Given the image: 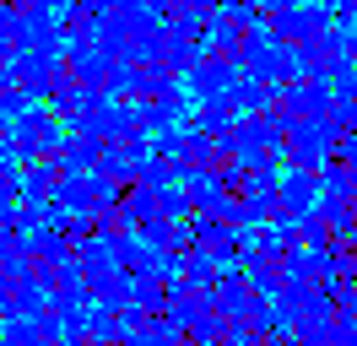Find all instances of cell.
Segmentation results:
<instances>
[{
    "mask_svg": "<svg viewBox=\"0 0 357 346\" xmlns=\"http://www.w3.org/2000/svg\"><path fill=\"white\" fill-rule=\"evenodd\" d=\"M178 82H184V76H178L168 60H146L141 65V98H178V92H184Z\"/></svg>",
    "mask_w": 357,
    "mask_h": 346,
    "instance_id": "20",
    "label": "cell"
},
{
    "mask_svg": "<svg viewBox=\"0 0 357 346\" xmlns=\"http://www.w3.org/2000/svg\"><path fill=\"white\" fill-rule=\"evenodd\" d=\"M201 43L211 49V54H222V60H238V65H244V49H249V27H238V22L227 17V11H211V27L201 33Z\"/></svg>",
    "mask_w": 357,
    "mask_h": 346,
    "instance_id": "8",
    "label": "cell"
},
{
    "mask_svg": "<svg viewBox=\"0 0 357 346\" xmlns=\"http://www.w3.org/2000/svg\"><path fill=\"white\" fill-rule=\"evenodd\" d=\"M60 179H66V168H60V157H38V163H27L22 168V200H54V190H60Z\"/></svg>",
    "mask_w": 357,
    "mask_h": 346,
    "instance_id": "10",
    "label": "cell"
},
{
    "mask_svg": "<svg viewBox=\"0 0 357 346\" xmlns=\"http://www.w3.org/2000/svg\"><path fill=\"white\" fill-rule=\"evenodd\" d=\"M276 98H282V86H271V82H255V76H244V82L233 86V98H227V103L238 108V119H244V114H271V103H276Z\"/></svg>",
    "mask_w": 357,
    "mask_h": 346,
    "instance_id": "18",
    "label": "cell"
},
{
    "mask_svg": "<svg viewBox=\"0 0 357 346\" xmlns=\"http://www.w3.org/2000/svg\"><path fill=\"white\" fill-rule=\"evenodd\" d=\"M190 125L201 130V135H211V141H222V135L238 130V108L227 103V98H211V103H195V119H190Z\"/></svg>",
    "mask_w": 357,
    "mask_h": 346,
    "instance_id": "13",
    "label": "cell"
},
{
    "mask_svg": "<svg viewBox=\"0 0 357 346\" xmlns=\"http://www.w3.org/2000/svg\"><path fill=\"white\" fill-rule=\"evenodd\" d=\"M54 119H60V114H49V108H33L27 119H17V125H11V141H17V157H22V168L44 157V135H49V125H54Z\"/></svg>",
    "mask_w": 357,
    "mask_h": 346,
    "instance_id": "9",
    "label": "cell"
},
{
    "mask_svg": "<svg viewBox=\"0 0 357 346\" xmlns=\"http://www.w3.org/2000/svg\"><path fill=\"white\" fill-rule=\"evenodd\" d=\"M125 200V184H114V179H103V173H92V211H114Z\"/></svg>",
    "mask_w": 357,
    "mask_h": 346,
    "instance_id": "28",
    "label": "cell"
},
{
    "mask_svg": "<svg viewBox=\"0 0 357 346\" xmlns=\"http://www.w3.org/2000/svg\"><path fill=\"white\" fill-rule=\"evenodd\" d=\"M335 27V11L331 6H319V0H292V6H282V11H271V33L282 43H319L325 33Z\"/></svg>",
    "mask_w": 357,
    "mask_h": 346,
    "instance_id": "2",
    "label": "cell"
},
{
    "mask_svg": "<svg viewBox=\"0 0 357 346\" xmlns=\"http://www.w3.org/2000/svg\"><path fill=\"white\" fill-rule=\"evenodd\" d=\"M103 98H109V86H82V82H70V86H60V92L49 98V114H60V119H82V114H92Z\"/></svg>",
    "mask_w": 357,
    "mask_h": 346,
    "instance_id": "11",
    "label": "cell"
},
{
    "mask_svg": "<svg viewBox=\"0 0 357 346\" xmlns=\"http://www.w3.org/2000/svg\"><path fill=\"white\" fill-rule=\"evenodd\" d=\"M82 346H87V341H82Z\"/></svg>",
    "mask_w": 357,
    "mask_h": 346,
    "instance_id": "35",
    "label": "cell"
},
{
    "mask_svg": "<svg viewBox=\"0 0 357 346\" xmlns=\"http://www.w3.org/2000/svg\"><path fill=\"white\" fill-rule=\"evenodd\" d=\"M98 163H103V141H98V135H70L66 151H60V168H66V173H82V179H92Z\"/></svg>",
    "mask_w": 357,
    "mask_h": 346,
    "instance_id": "17",
    "label": "cell"
},
{
    "mask_svg": "<svg viewBox=\"0 0 357 346\" xmlns=\"http://www.w3.org/2000/svg\"><path fill=\"white\" fill-rule=\"evenodd\" d=\"M184 281H190V287H201V292H211V287L222 281V265L195 243V249H184Z\"/></svg>",
    "mask_w": 357,
    "mask_h": 346,
    "instance_id": "22",
    "label": "cell"
},
{
    "mask_svg": "<svg viewBox=\"0 0 357 346\" xmlns=\"http://www.w3.org/2000/svg\"><path fill=\"white\" fill-rule=\"evenodd\" d=\"M54 0H17V11H49Z\"/></svg>",
    "mask_w": 357,
    "mask_h": 346,
    "instance_id": "32",
    "label": "cell"
},
{
    "mask_svg": "<svg viewBox=\"0 0 357 346\" xmlns=\"http://www.w3.org/2000/svg\"><path fill=\"white\" fill-rule=\"evenodd\" d=\"M319 6H331L335 17H341V11H352V0H319Z\"/></svg>",
    "mask_w": 357,
    "mask_h": 346,
    "instance_id": "33",
    "label": "cell"
},
{
    "mask_svg": "<svg viewBox=\"0 0 357 346\" xmlns=\"http://www.w3.org/2000/svg\"><path fill=\"white\" fill-rule=\"evenodd\" d=\"M168 287L174 281L157 276V271H130V303L146 314H168Z\"/></svg>",
    "mask_w": 357,
    "mask_h": 346,
    "instance_id": "14",
    "label": "cell"
},
{
    "mask_svg": "<svg viewBox=\"0 0 357 346\" xmlns=\"http://www.w3.org/2000/svg\"><path fill=\"white\" fill-rule=\"evenodd\" d=\"M82 336H87V346H114L119 336H125L119 308H109V303H92L87 314H82Z\"/></svg>",
    "mask_w": 357,
    "mask_h": 346,
    "instance_id": "12",
    "label": "cell"
},
{
    "mask_svg": "<svg viewBox=\"0 0 357 346\" xmlns=\"http://www.w3.org/2000/svg\"><path fill=\"white\" fill-rule=\"evenodd\" d=\"M319 184H325V195H352V200H357V163L331 157V163L319 168Z\"/></svg>",
    "mask_w": 357,
    "mask_h": 346,
    "instance_id": "23",
    "label": "cell"
},
{
    "mask_svg": "<svg viewBox=\"0 0 357 346\" xmlns=\"http://www.w3.org/2000/svg\"><path fill=\"white\" fill-rule=\"evenodd\" d=\"M119 211L130 216V227H141V222H152V216H162V190H146V184H130V190H125V200H119Z\"/></svg>",
    "mask_w": 357,
    "mask_h": 346,
    "instance_id": "21",
    "label": "cell"
},
{
    "mask_svg": "<svg viewBox=\"0 0 357 346\" xmlns=\"http://www.w3.org/2000/svg\"><path fill=\"white\" fill-rule=\"evenodd\" d=\"M114 65H119V54H114L109 43H70V54H66V70L82 86H109Z\"/></svg>",
    "mask_w": 357,
    "mask_h": 346,
    "instance_id": "5",
    "label": "cell"
},
{
    "mask_svg": "<svg viewBox=\"0 0 357 346\" xmlns=\"http://www.w3.org/2000/svg\"><path fill=\"white\" fill-rule=\"evenodd\" d=\"M178 184H184V190H190V200H195V216L211 211L217 200H227V184H222V173H217V168H190Z\"/></svg>",
    "mask_w": 357,
    "mask_h": 346,
    "instance_id": "15",
    "label": "cell"
},
{
    "mask_svg": "<svg viewBox=\"0 0 357 346\" xmlns=\"http://www.w3.org/2000/svg\"><path fill=\"white\" fill-rule=\"evenodd\" d=\"M184 135H190V125L162 130V135H152V151H157V157H168V163H178V157H184Z\"/></svg>",
    "mask_w": 357,
    "mask_h": 346,
    "instance_id": "29",
    "label": "cell"
},
{
    "mask_svg": "<svg viewBox=\"0 0 357 346\" xmlns=\"http://www.w3.org/2000/svg\"><path fill=\"white\" fill-rule=\"evenodd\" d=\"M341 135L347 130L335 125V119H303V125L287 135V168H325L335 151H341Z\"/></svg>",
    "mask_w": 357,
    "mask_h": 346,
    "instance_id": "1",
    "label": "cell"
},
{
    "mask_svg": "<svg viewBox=\"0 0 357 346\" xmlns=\"http://www.w3.org/2000/svg\"><path fill=\"white\" fill-rule=\"evenodd\" d=\"M11 287H17V281L6 276V265H0V324L11 319Z\"/></svg>",
    "mask_w": 357,
    "mask_h": 346,
    "instance_id": "31",
    "label": "cell"
},
{
    "mask_svg": "<svg viewBox=\"0 0 357 346\" xmlns=\"http://www.w3.org/2000/svg\"><path fill=\"white\" fill-rule=\"evenodd\" d=\"M109 98H119V103H135V98H141V65H130V60L114 65V76H109Z\"/></svg>",
    "mask_w": 357,
    "mask_h": 346,
    "instance_id": "26",
    "label": "cell"
},
{
    "mask_svg": "<svg viewBox=\"0 0 357 346\" xmlns=\"http://www.w3.org/2000/svg\"><path fill=\"white\" fill-rule=\"evenodd\" d=\"M319 195H325V184H319L314 168H287L282 173V211L287 216H309L314 206H319Z\"/></svg>",
    "mask_w": 357,
    "mask_h": 346,
    "instance_id": "7",
    "label": "cell"
},
{
    "mask_svg": "<svg viewBox=\"0 0 357 346\" xmlns=\"http://www.w3.org/2000/svg\"><path fill=\"white\" fill-rule=\"evenodd\" d=\"M282 103L298 119H335V92L325 82H287L282 86Z\"/></svg>",
    "mask_w": 357,
    "mask_h": 346,
    "instance_id": "6",
    "label": "cell"
},
{
    "mask_svg": "<svg viewBox=\"0 0 357 346\" xmlns=\"http://www.w3.org/2000/svg\"><path fill=\"white\" fill-rule=\"evenodd\" d=\"M211 0H168V27H178V33H190V38H201L206 27H211Z\"/></svg>",
    "mask_w": 357,
    "mask_h": 346,
    "instance_id": "19",
    "label": "cell"
},
{
    "mask_svg": "<svg viewBox=\"0 0 357 346\" xmlns=\"http://www.w3.org/2000/svg\"><path fill=\"white\" fill-rule=\"evenodd\" d=\"M0 330H6V324H0Z\"/></svg>",
    "mask_w": 357,
    "mask_h": 346,
    "instance_id": "34",
    "label": "cell"
},
{
    "mask_svg": "<svg viewBox=\"0 0 357 346\" xmlns=\"http://www.w3.org/2000/svg\"><path fill=\"white\" fill-rule=\"evenodd\" d=\"M206 54H211V49H206L201 38H190V33H178V27H168V38H162V60L174 65L178 76H190V70H195V65H201Z\"/></svg>",
    "mask_w": 357,
    "mask_h": 346,
    "instance_id": "16",
    "label": "cell"
},
{
    "mask_svg": "<svg viewBox=\"0 0 357 346\" xmlns=\"http://www.w3.org/2000/svg\"><path fill=\"white\" fill-rule=\"evenodd\" d=\"M17 222H22V195L0 190V227H17Z\"/></svg>",
    "mask_w": 357,
    "mask_h": 346,
    "instance_id": "30",
    "label": "cell"
},
{
    "mask_svg": "<svg viewBox=\"0 0 357 346\" xmlns=\"http://www.w3.org/2000/svg\"><path fill=\"white\" fill-rule=\"evenodd\" d=\"M211 303H217V314H227L233 324H249V319H255V308H260L266 298L249 287L244 271H222V281L211 287Z\"/></svg>",
    "mask_w": 357,
    "mask_h": 346,
    "instance_id": "4",
    "label": "cell"
},
{
    "mask_svg": "<svg viewBox=\"0 0 357 346\" xmlns=\"http://www.w3.org/2000/svg\"><path fill=\"white\" fill-rule=\"evenodd\" d=\"M244 82V65L238 60H222V54H206L190 76H184V86H190V98L195 103H211V98H233V86Z\"/></svg>",
    "mask_w": 357,
    "mask_h": 346,
    "instance_id": "3",
    "label": "cell"
},
{
    "mask_svg": "<svg viewBox=\"0 0 357 346\" xmlns=\"http://www.w3.org/2000/svg\"><path fill=\"white\" fill-rule=\"evenodd\" d=\"M0 346H54V341H49V330L38 319H6Z\"/></svg>",
    "mask_w": 357,
    "mask_h": 346,
    "instance_id": "25",
    "label": "cell"
},
{
    "mask_svg": "<svg viewBox=\"0 0 357 346\" xmlns=\"http://www.w3.org/2000/svg\"><path fill=\"white\" fill-rule=\"evenodd\" d=\"M162 216H168V222H195V200H190L184 184H168V190H162Z\"/></svg>",
    "mask_w": 357,
    "mask_h": 346,
    "instance_id": "27",
    "label": "cell"
},
{
    "mask_svg": "<svg viewBox=\"0 0 357 346\" xmlns=\"http://www.w3.org/2000/svg\"><path fill=\"white\" fill-rule=\"evenodd\" d=\"M54 206H60V211H92V179L66 173V179H60V190H54Z\"/></svg>",
    "mask_w": 357,
    "mask_h": 346,
    "instance_id": "24",
    "label": "cell"
}]
</instances>
